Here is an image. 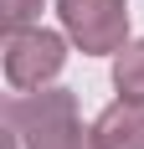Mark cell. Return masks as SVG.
<instances>
[{"label":"cell","mask_w":144,"mask_h":149,"mask_svg":"<svg viewBox=\"0 0 144 149\" xmlns=\"http://www.w3.org/2000/svg\"><path fill=\"white\" fill-rule=\"evenodd\" d=\"M98 149H144V103L139 98H118L113 108H103V118L93 123Z\"/></svg>","instance_id":"cell-4"},{"label":"cell","mask_w":144,"mask_h":149,"mask_svg":"<svg viewBox=\"0 0 144 149\" xmlns=\"http://www.w3.org/2000/svg\"><path fill=\"white\" fill-rule=\"evenodd\" d=\"M5 123L26 149H98L93 129L77 123V103H72L67 88L15 93L5 103Z\"/></svg>","instance_id":"cell-1"},{"label":"cell","mask_w":144,"mask_h":149,"mask_svg":"<svg viewBox=\"0 0 144 149\" xmlns=\"http://www.w3.org/2000/svg\"><path fill=\"white\" fill-rule=\"evenodd\" d=\"M0 10H5V26L10 31H26L36 21V10H41V0H0Z\"/></svg>","instance_id":"cell-6"},{"label":"cell","mask_w":144,"mask_h":149,"mask_svg":"<svg viewBox=\"0 0 144 149\" xmlns=\"http://www.w3.org/2000/svg\"><path fill=\"white\" fill-rule=\"evenodd\" d=\"M57 10L82 52H124V36H129L124 0H57Z\"/></svg>","instance_id":"cell-3"},{"label":"cell","mask_w":144,"mask_h":149,"mask_svg":"<svg viewBox=\"0 0 144 149\" xmlns=\"http://www.w3.org/2000/svg\"><path fill=\"white\" fill-rule=\"evenodd\" d=\"M67 62V41L57 31H41V26H26V31H10L5 41V82L15 93H41V82L62 72Z\"/></svg>","instance_id":"cell-2"},{"label":"cell","mask_w":144,"mask_h":149,"mask_svg":"<svg viewBox=\"0 0 144 149\" xmlns=\"http://www.w3.org/2000/svg\"><path fill=\"white\" fill-rule=\"evenodd\" d=\"M113 88L124 93V98H139V103H144V41H134V46L118 52V62H113Z\"/></svg>","instance_id":"cell-5"}]
</instances>
